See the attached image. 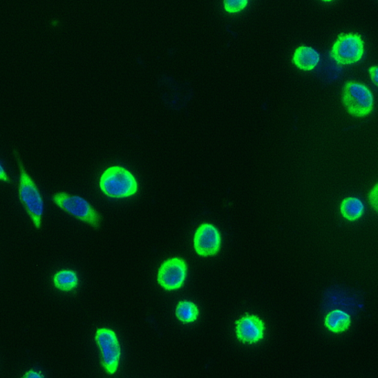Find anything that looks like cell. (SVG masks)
I'll return each mask as SVG.
<instances>
[{
  "mask_svg": "<svg viewBox=\"0 0 378 378\" xmlns=\"http://www.w3.org/2000/svg\"><path fill=\"white\" fill-rule=\"evenodd\" d=\"M100 187L105 196L115 199L133 197L138 190L135 176L120 166L106 169L101 177Z\"/></svg>",
  "mask_w": 378,
  "mask_h": 378,
  "instance_id": "6da1fadb",
  "label": "cell"
},
{
  "mask_svg": "<svg viewBox=\"0 0 378 378\" xmlns=\"http://www.w3.org/2000/svg\"><path fill=\"white\" fill-rule=\"evenodd\" d=\"M52 200L61 209L89 224L95 229H99L101 226L100 214L85 199L79 196H70L66 192H58L53 194Z\"/></svg>",
  "mask_w": 378,
  "mask_h": 378,
  "instance_id": "7a4b0ae2",
  "label": "cell"
},
{
  "mask_svg": "<svg viewBox=\"0 0 378 378\" xmlns=\"http://www.w3.org/2000/svg\"><path fill=\"white\" fill-rule=\"evenodd\" d=\"M342 102L349 114L362 117L371 113L374 99L371 91L363 84L348 82L342 91Z\"/></svg>",
  "mask_w": 378,
  "mask_h": 378,
  "instance_id": "3957f363",
  "label": "cell"
},
{
  "mask_svg": "<svg viewBox=\"0 0 378 378\" xmlns=\"http://www.w3.org/2000/svg\"><path fill=\"white\" fill-rule=\"evenodd\" d=\"M18 161L21 171L19 187V200L30 218L33 220L36 228L39 229L44 204L35 182L28 176L19 158Z\"/></svg>",
  "mask_w": 378,
  "mask_h": 378,
  "instance_id": "277c9868",
  "label": "cell"
},
{
  "mask_svg": "<svg viewBox=\"0 0 378 378\" xmlns=\"http://www.w3.org/2000/svg\"><path fill=\"white\" fill-rule=\"evenodd\" d=\"M363 55V41L357 34H341L334 43L330 57L339 66L358 62Z\"/></svg>",
  "mask_w": 378,
  "mask_h": 378,
  "instance_id": "5b68a950",
  "label": "cell"
},
{
  "mask_svg": "<svg viewBox=\"0 0 378 378\" xmlns=\"http://www.w3.org/2000/svg\"><path fill=\"white\" fill-rule=\"evenodd\" d=\"M95 341L102 352V364L105 371L110 375L114 374L120 363L121 348L115 333L110 329L97 330Z\"/></svg>",
  "mask_w": 378,
  "mask_h": 378,
  "instance_id": "8992f818",
  "label": "cell"
},
{
  "mask_svg": "<svg viewBox=\"0 0 378 378\" xmlns=\"http://www.w3.org/2000/svg\"><path fill=\"white\" fill-rule=\"evenodd\" d=\"M187 265L182 258L175 257L161 265L158 274V282L167 290L180 288L185 282Z\"/></svg>",
  "mask_w": 378,
  "mask_h": 378,
  "instance_id": "52a82bcc",
  "label": "cell"
},
{
  "mask_svg": "<svg viewBox=\"0 0 378 378\" xmlns=\"http://www.w3.org/2000/svg\"><path fill=\"white\" fill-rule=\"evenodd\" d=\"M220 234L210 223L202 224L194 235L193 246L197 254L201 256L217 254L220 251Z\"/></svg>",
  "mask_w": 378,
  "mask_h": 378,
  "instance_id": "ba28073f",
  "label": "cell"
},
{
  "mask_svg": "<svg viewBox=\"0 0 378 378\" xmlns=\"http://www.w3.org/2000/svg\"><path fill=\"white\" fill-rule=\"evenodd\" d=\"M235 323L236 337L240 341L252 344L263 339L265 323L257 316L246 313Z\"/></svg>",
  "mask_w": 378,
  "mask_h": 378,
  "instance_id": "9c48e42d",
  "label": "cell"
},
{
  "mask_svg": "<svg viewBox=\"0 0 378 378\" xmlns=\"http://www.w3.org/2000/svg\"><path fill=\"white\" fill-rule=\"evenodd\" d=\"M320 60L319 53L310 47L301 46L294 53V62L299 69L310 71L314 69Z\"/></svg>",
  "mask_w": 378,
  "mask_h": 378,
  "instance_id": "30bf717a",
  "label": "cell"
},
{
  "mask_svg": "<svg viewBox=\"0 0 378 378\" xmlns=\"http://www.w3.org/2000/svg\"><path fill=\"white\" fill-rule=\"evenodd\" d=\"M351 323L350 316L340 310H334L325 319L327 328L332 332L340 333L347 330Z\"/></svg>",
  "mask_w": 378,
  "mask_h": 378,
  "instance_id": "8fae6325",
  "label": "cell"
},
{
  "mask_svg": "<svg viewBox=\"0 0 378 378\" xmlns=\"http://www.w3.org/2000/svg\"><path fill=\"white\" fill-rule=\"evenodd\" d=\"M364 210L363 204L362 202L356 198H345L341 206V212L343 217L350 221H355L359 220Z\"/></svg>",
  "mask_w": 378,
  "mask_h": 378,
  "instance_id": "7c38bea8",
  "label": "cell"
},
{
  "mask_svg": "<svg viewBox=\"0 0 378 378\" xmlns=\"http://www.w3.org/2000/svg\"><path fill=\"white\" fill-rule=\"evenodd\" d=\"M177 318L182 323H189L196 321L199 315L198 307L189 301L179 302L176 311Z\"/></svg>",
  "mask_w": 378,
  "mask_h": 378,
  "instance_id": "4fadbf2b",
  "label": "cell"
},
{
  "mask_svg": "<svg viewBox=\"0 0 378 378\" xmlns=\"http://www.w3.org/2000/svg\"><path fill=\"white\" fill-rule=\"evenodd\" d=\"M77 274L69 270L58 272L54 276V284L57 288L62 291H70L78 285Z\"/></svg>",
  "mask_w": 378,
  "mask_h": 378,
  "instance_id": "5bb4252c",
  "label": "cell"
},
{
  "mask_svg": "<svg viewBox=\"0 0 378 378\" xmlns=\"http://www.w3.org/2000/svg\"><path fill=\"white\" fill-rule=\"evenodd\" d=\"M247 5V0H224V7L227 12L238 13Z\"/></svg>",
  "mask_w": 378,
  "mask_h": 378,
  "instance_id": "9a60e30c",
  "label": "cell"
},
{
  "mask_svg": "<svg viewBox=\"0 0 378 378\" xmlns=\"http://www.w3.org/2000/svg\"><path fill=\"white\" fill-rule=\"evenodd\" d=\"M370 202L372 206L375 208V211H377V185H375L374 189L370 194Z\"/></svg>",
  "mask_w": 378,
  "mask_h": 378,
  "instance_id": "2e32d148",
  "label": "cell"
},
{
  "mask_svg": "<svg viewBox=\"0 0 378 378\" xmlns=\"http://www.w3.org/2000/svg\"><path fill=\"white\" fill-rule=\"evenodd\" d=\"M370 73L372 82L377 86V67L374 66L370 69Z\"/></svg>",
  "mask_w": 378,
  "mask_h": 378,
  "instance_id": "e0dca14e",
  "label": "cell"
},
{
  "mask_svg": "<svg viewBox=\"0 0 378 378\" xmlns=\"http://www.w3.org/2000/svg\"><path fill=\"white\" fill-rule=\"evenodd\" d=\"M23 377L25 378H37V377H44V376L38 374L37 372L34 371L33 370H30Z\"/></svg>",
  "mask_w": 378,
  "mask_h": 378,
  "instance_id": "ac0fdd59",
  "label": "cell"
},
{
  "mask_svg": "<svg viewBox=\"0 0 378 378\" xmlns=\"http://www.w3.org/2000/svg\"><path fill=\"white\" fill-rule=\"evenodd\" d=\"M0 180H3L6 182L10 181V179L6 175V173L4 169L3 168V167L1 166V164H0Z\"/></svg>",
  "mask_w": 378,
  "mask_h": 378,
  "instance_id": "d6986e66",
  "label": "cell"
},
{
  "mask_svg": "<svg viewBox=\"0 0 378 378\" xmlns=\"http://www.w3.org/2000/svg\"><path fill=\"white\" fill-rule=\"evenodd\" d=\"M322 1L328 3V2L333 1V0H322Z\"/></svg>",
  "mask_w": 378,
  "mask_h": 378,
  "instance_id": "ffe728a7",
  "label": "cell"
}]
</instances>
